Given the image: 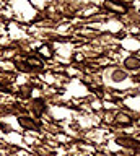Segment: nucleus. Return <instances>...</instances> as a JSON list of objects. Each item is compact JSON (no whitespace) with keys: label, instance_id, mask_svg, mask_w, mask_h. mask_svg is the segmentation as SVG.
Returning a JSON list of instances; mask_svg holds the SVG:
<instances>
[{"label":"nucleus","instance_id":"nucleus-1","mask_svg":"<svg viewBox=\"0 0 140 156\" xmlns=\"http://www.w3.org/2000/svg\"><path fill=\"white\" fill-rule=\"evenodd\" d=\"M122 65H124L125 70L135 72V70H138V68H140V58L135 57V55H129L127 58H124Z\"/></svg>","mask_w":140,"mask_h":156},{"label":"nucleus","instance_id":"nucleus-4","mask_svg":"<svg viewBox=\"0 0 140 156\" xmlns=\"http://www.w3.org/2000/svg\"><path fill=\"white\" fill-rule=\"evenodd\" d=\"M111 78H113V81L120 83V81H124L125 78H127V73H125L122 68H116V70L111 72Z\"/></svg>","mask_w":140,"mask_h":156},{"label":"nucleus","instance_id":"nucleus-6","mask_svg":"<svg viewBox=\"0 0 140 156\" xmlns=\"http://www.w3.org/2000/svg\"><path fill=\"white\" fill-rule=\"evenodd\" d=\"M20 91H21V93H20V96H21V98H25V99L31 96V88H30V86H23Z\"/></svg>","mask_w":140,"mask_h":156},{"label":"nucleus","instance_id":"nucleus-2","mask_svg":"<svg viewBox=\"0 0 140 156\" xmlns=\"http://www.w3.org/2000/svg\"><path fill=\"white\" fill-rule=\"evenodd\" d=\"M18 124H20V125L23 127V129H26V130H38V125L31 120V117H25V115H21L20 119H18Z\"/></svg>","mask_w":140,"mask_h":156},{"label":"nucleus","instance_id":"nucleus-3","mask_svg":"<svg viewBox=\"0 0 140 156\" xmlns=\"http://www.w3.org/2000/svg\"><path fill=\"white\" fill-rule=\"evenodd\" d=\"M44 109H46V104H44V101H42V99H34V101H33L31 111H33V114H34V115H41L42 112H44Z\"/></svg>","mask_w":140,"mask_h":156},{"label":"nucleus","instance_id":"nucleus-5","mask_svg":"<svg viewBox=\"0 0 140 156\" xmlns=\"http://www.w3.org/2000/svg\"><path fill=\"white\" fill-rule=\"evenodd\" d=\"M116 122H117V124H122V125H129L130 122H132V119H130L127 114H122V112H120V114H117V117H116Z\"/></svg>","mask_w":140,"mask_h":156}]
</instances>
